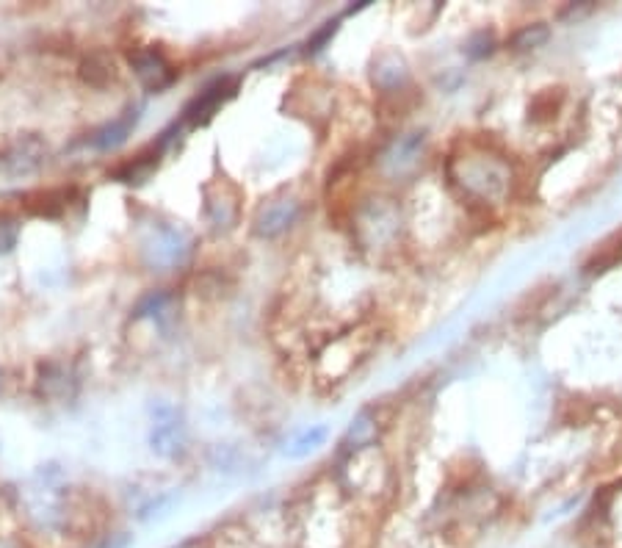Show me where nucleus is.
<instances>
[{"label":"nucleus","instance_id":"obj_10","mask_svg":"<svg viewBox=\"0 0 622 548\" xmlns=\"http://www.w3.org/2000/svg\"><path fill=\"white\" fill-rule=\"evenodd\" d=\"M150 443L153 452L161 457H177V452L185 443V433H183V423L177 418V413L172 407H161L155 415V426L150 433Z\"/></svg>","mask_w":622,"mask_h":548},{"label":"nucleus","instance_id":"obj_17","mask_svg":"<svg viewBox=\"0 0 622 548\" xmlns=\"http://www.w3.org/2000/svg\"><path fill=\"white\" fill-rule=\"evenodd\" d=\"M166 302H169V296H166V294H153V296H147V299H144V302L139 304V311H136V316H150V314H161Z\"/></svg>","mask_w":622,"mask_h":548},{"label":"nucleus","instance_id":"obj_15","mask_svg":"<svg viewBox=\"0 0 622 548\" xmlns=\"http://www.w3.org/2000/svg\"><path fill=\"white\" fill-rule=\"evenodd\" d=\"M548 25L545 23H534V25H523L515 36H512V47L518 50H531V47H539L545 39H548Z\"/></svg>","mask_w":622,"mask_h":548},{"label":"nucleus","instance_id":"obj_12","mask_svg":"<svg viewBox=\"0 0 622 548\" xmlns=\"http://www.w3.org/2000/svg\"><path fill=\"white\" fill-rule=\"evenodd\" d=\"M327 438H330V430H327L324 423L307 426V430L296 433V435L285 443L282 454L291 457V460H301V457H307V454H313L316 449H321Z\"/></svg>","mask_w":622,"mask_h":548},{"label":"nucleus","instance_id":"obj_1","mask_svg":"<svg viewBox=\"0 0 622 548\" xmlns=\"http://www.w3.org/2000/svg\"><path fill=\"white\" fill-rule=\"evenodd\" d=\"M446 177L451 186L473 205H498L512 194L515 174L504 153L484 144H465L446 161Z\"/></svg>","mask_w":622,"mask_h":548},{"label":"nucleus","instance_id":"obj_6","mask_svg":"<svg viewBox=\"0 0 622 548\" xmlns=\"http://www.w3.org/2000/svg\"><path fill=\"white\" fill-rule=\"evenodd\" d=\"M128 65H131L133 75L139 78V84L147 92H163L177 78V73H174V67L166 61V55L158 53V50H153V47H142V50L131 53L128 55Z\"/></svg>","mask_w":622,"mask_h":548},{"label":"nucleus","instance_id":"obj_5","mask_svg":"<svg viewBox=\"0 0 622 548\" xmlns=\"http://www.w3.org/2000/svg\"><path fill=\"white\" fill-rule=\"evenodd\" d=\"M241 216V194L230 180L205 186V219L213 230H232Z\"/></svg>","mask_w":622,"mask_h":548},{"label":"nucleus","instance_id":"obj_7","mask_svg":"<svg viewBox=\"0 0 622 548\" xmlns=\"http://www.w3.org/2000/svg\"><path fill=\"white\" fill-rule=\"evenodd\" d=\"M44 153L47 150L36 139H25V142L9 147L4 155H0V177L20 180V177L39 172V166L44 164Z\"/></svg>","mask_w":622,"mask_h":548},{"label":"nucleus","instance_id":"obj_2","mask_svg":"<svg viewBox=\"0 0 622 548\" xmlns=\"http://www.w3.org/2000/svg\"><path fill=\"white\" fill-rule=\"evenodd\" d=\"M354 233L362 247L370 250H390L401 233L399 205L388 197L368 200L354 214Z\"/></svg>","mask_w":622,"mask_h":548},{"label":"nucleus","instance_id":"obj_19","mask_svg":"<svg viewBox=\"0 0 622 548\" xmlns=\"http://www.w3.org/2000/svg\"><path fill=\"white\" fill-rule=\"evenodd\" d=\"M128 545H131V534L119 532V534H111L100 548H128Z\"/></svg>","mask_w":622,"mask_h":548},{"label":"nucleus","instance_id":"obj_8","mask_svg":"<svg viewBox=\"0 0 622 548\" xmlns=\"http://www.w3.org/2000/svg\"><path fill=\"white\" fill-rule=\"evenodd\" d=\"M301 216V203L285 197V200H272L266 203L258 216H255V233L261 238H277L285 230H291Z\"/></svg>","mask_w":622,"mask_h":548},{"label":"nucleus","instance_id":"obj_14","mask_svg":"<svg viewBox=\"0 0 622 548\" xmlns=\"http://www.w3.org/2000/svg\"><path fill=\"white\" fill-rule=\"evenodd\" d=\"M562 100H565L562 89H545V92H539V95L531 100V108H528L531 122H545V119H553V116H556V111L562 108Z\"/></svg>","mask_w":622,"mask_h":548},{"label":"nucleus","instance_id":"obj_4","mask_svg":"<svg viewBox=\"0 0 622 548\" xmlns=\"http://www.w3.org/2000/svg\"><path fill=\"white\" fill-rule=\"evenodd\" d=\"M370 84L382 100H399L412 92V73L407 61L396 50H382L370 65Z\"/></svg>","mask_w":622,"mask_h":548},{"label":"nucleus","instance_id":"obj_11","mask_svg":"<svg viewBox=\"0 0 622 548\" xmlns=\"http://www.w3.org/2000/svg\"><path fill=\"white\" fill-rule=\"evenodd\" d=\"M139 122V111H124L122 116L111 119L108 125H103L100 131L92 134V147L94 150H116L119 144L128 142V136L133 134Z\"/></svg>","mask_w":622,"mask_h":548},{"label":"nucleus","instance_id":"obj_9","mask_svg":"<svg viewBox=\"0 0 622 548\" xmlns=\"http://www.w3.org/2000/svg\"><path fill=\"white\" fill-rule=\"evenodd\" d=\"M232 92H235V81H230V78L213 81L208 89H202L189 105H185L183 119L189 122V125H202V122H208V119L219 111V105H222L224 100L232 97Z\"/></svg>","mask_w":622,"mask_h":548},{"label":"nucleus","instance_id":"obj_3","mask_svg":"<svg viewBox=\"0 0 622 548\" xmlns=\"http://www.w3.org/2000/svg\"><path fill=\"white\" fill-rule=\"evenodd\" d=\"M192 250H194L192 233L177 224H166V222H158L155 227H150V233L142 241L144 261L155 272H169V269L183 266L192 258Z\"/></svg>","mask_w":622,"mask_h":548},{"label":"nucleus","instance_id":"obj_18","mask_svg":"<svg viewBox=\"0 0 622 548\" xmlns=\"http://www.w3.org/2000/svg\"><path fill=\"white\" fill-rule=\"evenodd\" d=\"M479 36H481V42H470L468 45V53L473 58H481V55H487L492 50V36H487V34H479Z\"/></svg>","mask_w":622,"mask_h":548},{"label":"nucleus","instance_id":"obj_16","mask_svg":"<svg viewBox=\"0 0 622 548\" xmlns=\"http://www.w3.org/2000/svg\"><path fill=\"white\" fill-rule=\"evenodd\" d=\"M335 31H338V23H324L313 36L307 39V53H319V50L335 36Z\"/></svg>","mask_w":622,"mask_h":548},{"label":"nucleus","instance_id":"obj_13","mask_svg":"<svg viewBox=\"0 0 622 548\" xmlns=\"http://www.w3.org/2000/svg\"><path fill=\"white\" fill-rule=\"evenodd\" d=\"M81 78H84V84H89L94 89H105L108 84L116 81L114 58H108L105 53H94V55L84 58L81 61Z\"/></svg>","mask_w":622,"mask_h":548}]
</instances>
